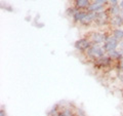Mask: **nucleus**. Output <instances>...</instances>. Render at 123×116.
Returning <instances> with one entry per match:
<instances>
[{
	"label": "nucleus",
	"instance_id": "obj_18",
	"mask_svg": "<svg viewBox=\"0 0 123 116\" xmlns=\"http://www.w3.org/2000/svg\"><path fill=\"white\" fill-rule=\"evenodd\" d=\"M0 116H6V112L4 109H3V107L0 109Z\"/></svg>",
	"mask_w": 123,
	"mask_h": 116
},
{
	"label": "nucleus",
	"instance_id": "obj_5",
	"mask_svg": "<svg viewBox=\"0 0 123 116\" xmlns=\"http://www.w3.org/2000/svg\"><path fill=\"white\" fill-rule=\"evenodd\" d=\"M110 14L106 10L101 11V13H97V18H95V21H94V24L97 25L98 27H104V26H108L109 25V22H110Z\"/></svg>",
	"mask_w": 123,
	"mask_h": 116
},
{
	"label": "nucleus",
	"instance_id": "obj_8",
	"mask_svg": "<svg viewBox=\"0 0 123 116\" xmlns=\"http://www.w3.org/2000/svg\"><path fill=\"white\" fill-rule=\"evenodd\" d=\"M109 26L112 29H120L123 26V19L120 14L118 15H113L110 18V22H109Z\"/></svg>",
	"mask_w": 123,
	"mask_h": 116
},
{
	"label": "nucleus",
	"instance_id": "obj_21",
	"mask_svg": "<svg viewBox=\"0 0 123 116\" xmlns=\"http://www.w3.org/2000/svg\"><path fill=\"white\" fill-rule=\"evenodd\" d=\"M120 15H121V17H122V19H123V7L121 8V13H120Z\"/></svg>",
	"mask_w": 123,
	"mask_h": 116
},
{
	"label": "nucleus",
	"instance_id": "obj_11",
	"mask_svg": "<svg viewBox=\"0 0 123 116\" xmlns=\"http://www.w3.org/2000/svg\"><path fill=\"white\" fill-rule=\"evenodd\" d=\"M86 11L87 10H78L77 13L72 17V21L74 24H79L81 20L84 18V15L86 14Z\"/></svg>",
	"mask_w": 123,
	"mask_h": 116
},
{
	"label": "nucleus",
	"instance_id": "obj_2",
	"mask_svg": "<svg viewBox=\"0 0 123 116\" xmlns=\"http://www.w3.org/2000/svg\"><path fill=\"white\" fill-rule=\"evenodd\" d=\"M92 63H93V67L95 69H101V70H103V69H110V68H112L114 65H116L117 62L113 61L109 56L106 55V56L102 57L101 59L92 62Z\"/></svg>",
	"mask_w": 123,
	"mask_h": 116
},
{
	"label": "nucleus",
	"instance_id": "obj_9",
	"mask_svg": "<svg viewBox=\"0 0 123 116\" xmlns=\"http://www.w3.org/2000/svg\"><path fill=\"white\" fill-rule=\"evenodd\" d=\"M90 3V0H73V6L79 10H87Z\"/></svg>",
	"mask_w": 123,
	"mask_h": 116
},
{
	"label": "nucleus",
	"instance_id": "obj_12",
	"mask_svg": "<svg viewBox=\"0 0 123 116\" xmlns=\"http://www.w3.org/2000/svg\"><path fill=\"white\" fill-rule=\"evenodd\" d=\"M107 55L115 62H119V61H121L123 59L122 55H121V51H118V49H115V51L107 52Z\"/></svg>",
	"mask_w": 123,
	"mask_h": 116
},
{
	"label": "nucleus",
	"instance_id": "obj_10",
	"mask_svg": "<svg viewBox=\"0 0 123 116\" xmlns=\"http://www.w3.org/2000/svg\"><path fill=\"white\" fill-rule=\"evenodd\" d=\"M106 9H107V6L106 5L99 4V3H93V2H91L89 7L87 8L88 11H92V13H101V11H104V10H106Z\"/></svg>",
	"mask_w": 123,
	"mask_h": 116
},
{
	"label": "nucleus",
	"instance_id": "obj_4",
	"mask_svg": "<svg viewBox=\"0 0 123 116\" xmlns=\"http://www.w3.org/2000/svg\"><path fill=\"white\" fill-rule=\"evenodd\" d=\"M91 41L88 39L87 37H82V38H80V39L78 40H76L75 41V43H74V47L76 51H78L79 52H85L88 48H90L91 47Z\"/></svg>",
	"mask_w": 123,
	"mask_h": 116
},
{
	"label": "nucleus",
	"instance_id": "obj_3",
	"mask_svg": "<svg viewBox=\"0 0 123 116\" xmlns=\"http://www.w3.org/2000/svg\"><path fill=\"white\" fill-rule=\"evenodd\" d=\"M108 35H109V34L106 33V32H97V31H93V32L88 33V35L86 37L91 41L92 44L103 45L105 43Z\"/></svg>",
	"mask_w": 123,
	"mask_h": 116
},
{
	"label": "nucleus",
	"instance_id": "obj_20",
	"mask_svg": "<svg viewBox=\"0 0 123 116\" xmlns=\"http://www.w3.org/2000/svg\"><path fill=\"white\" fill-rule=\"evenodd\" d=\"M119 5H120V7L122 8V7H123V0H121V2L119 3Z\"/></svg>",
	"mask_w": 123,
	"mask_h": 116
},
{
	"label": "nucleus",
	"instance_id": "obj_14",
	"mask_svg": "<svg viewBox=\"0 0 123 116\" xmlns=\"http://www.w3.org/2000/svg\"><path fill=\"white\" fill-rule=\"evenodd\" d=\"M111 34L119 42H123V30L122 29H112L111 30Z\"/></svg>",
	"mask_w": 123,
	"mask_h": 116
},
{
	"label": "nucleus",
	"instance_id": "obj_7",
	"mask_svg": "<svg viewBox=\"0 0 123 116\" xmlns=\"http://www.w3.org/2000/svg\"><path fill=\"white\" fill-rule=\"evenodd\" d=\"M95 18H97V13L87 10L86 11V14L84 15V18L82 19L81 22H80L79 24L81 25V26H83V27H88V26H90L91 24H94Z\"/></svg>",
	"mask_w": 123,
	"mask_h": 116
},
{
	"label": "nucleus",
	"instance_id": "obj_23",
	"mask_svg": "<svg viewBox=\"0 0 123 116\" xmlns=\"http://www.w3.org/2000/svg\"><path fill=\"white\" fill-rule=\"evenodd\" d=\"M122 60H123V59H122Z\"/></svg>",
	"mask_w": 123,
	"mask_h": 116
},
{
	"label": "nucleus",
	"instance_id": "obj_16",
	"mask_svg": "<svg viewBox=\"0 0 123 116\" xmlns=\"http://www.w3.org/2000/svg\"><path fill=\"white\" fill-rule=\"evenodd\" d=\"M90 2L93 3H99V4H104L107 7L109 6V0H90Z\"/></svg>",
	"mask_w": 123,
	"mask_h": 116
},
{
	"label": "nucleus",
	"instance_id": "obj_13",
	"mask_svg": "<svg viewBox=\"0 0 123 116\" xmlns=\"http://www.w3.org/2000/svg\"><path fill=\"white\" fill-rule=\"evenodd\" d=\"M107 11L109 13L110 17H113V15H118L121 13V7L120 5H114V6H108L107 7Z\"/></svg>",
	"mask_w": 123,
	"mask_h": 116
},
{
	"label": "nucleus",
	"instance_id": "obj_17",
	"mask_svg": "<svg viewBox=\"0 0 123 116\" xmlns=\"http://www.w3.org/2000/svg\"><path fill=\"white\" fill-rule=\"evenodd\" d=\"M119 5V0H109V6Z\"/></svg>",
	"mask_w": 123,
	"mask_h": 116
},
{
	"label": "nucleus",
	"instance_id": "obj_22",
	"mask_svg": "<svg viewBox=\"0 0 123 116\" xmlns=\"http://www.w3.org/2000/svg\"><path fill=\"white\" fill-rule=\"evenodd\" d=\"M121 51V55H122V58H123V49H120Z\"/></svg>",
	"mask_w": 123,
	"mask_h": 116
},
{
	"label": "nucleus",
	"instance_id": "obj_19",
	"mask_svg": "<svg viewBox=\"0 0 123 116\" xmlns=\"http://www.w3.org/2000/svg\"><path fill=\"white\" fill-rule=\"evenodd\" d=\"M119 76V79H120V81H121V82L123 83V72H119V74H118Z\"/></svg>",
	"mask_w": 123,
	"mask_h": 116
},
{
	"label": "nucleus",
	"instance_id": "obj_1",
	"mask_svg": "<svg viewBox=\"0 0 123 116\" xmlns=\"http://www.w3.org/2000/svg\"><path fill=\"white\" fill-rule=\"evenodd\" d=\"M84 55L88 60H90L92 62L97 61L98 59H101L102 57L106 56L107 52L105 51L103 45H98V44H92L90 48H88L87 51L84 52Z\"/></svg>",
	"mask_w": 123,
	"mask_h": 116
},
{
	"label": "nucleus",
	"instance_id": "obj_6",
	"mask_svg": "<svg viewBox=\"0 0 123 116\" xmlns=\"http://www.w3.org/2000/svg\"><path fill=\"white\" fill-rule=\"evenodd\" d=\"M118 45H119V41L112 35V34H109V35H108L105 43L103 44L106 52H112V51L117 49Z\"/></svg>",
	"mask_w": 123,
	"mask_h": 116
},
{
	"label": "nucleus",
	"instance_id": "obj_15",
	"mask_svg": "<svg viewBox=\"0 0 123 116\" xmlns=\"http://www.w3.org/2000/svg\"><path fill=\"white\" fill-rule=\"evenodd\" d=\"M78 10H79V9H78V8H76L75 6H70V7H69V8L67 9V14L69 15V17H71V18H72L73 15H74Z\"/></svg>",
	"mask_w": 123,
	"mask_h": 116
}]
</instances>
